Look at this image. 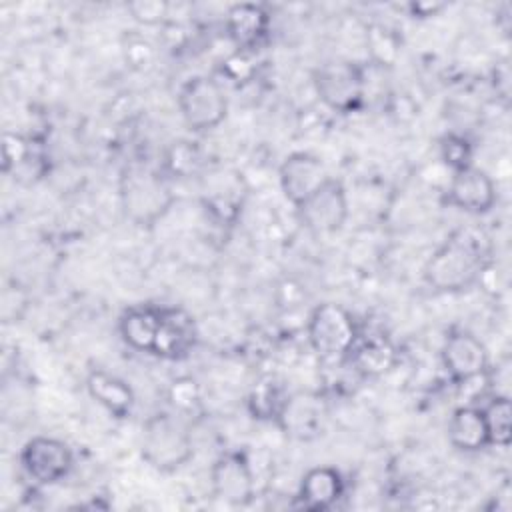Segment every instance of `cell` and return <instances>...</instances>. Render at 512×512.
<instances>
[{
  "mask_svg": "<svg viewBox=\"0 0 512 512\" xmlns=\"http://www.w3.org/2000/svg\"><path fill=\"white\" fill-rule=\"evenodd\" d=\"M320 416H322L320 402L312 396L298 394V396H288L284 410L278 418V424L286 434L304 438L318 430Z\"/></svg>",
  "mask_w": 512,
  "mask_h": 512,
  "instance_id": "20",
  "label": "cell"
},
{
  "mask_svg": "<svg viewBox=\"0 0 512 512\" xmlns=\"http://www.w3.org/2000/svg\"><path fill=\"white\" fill-rule=\"evenodd\" d=\"M348 356L360 374L382 376L394 366L396 348L382 334H372V336H364V338L358 336V340L352 346Z\"/></svg>",
  "mask_w": 512,
  "mask_h": 512,
  "instance_id": "19",
  "label": "cell"
},
{
  "mask_svg": "<svg viewBox=\"0 0 512 512\" xmlns=\"http://www.w3.org/2000/svg\"><path fill=\"white\" fill-rule=\"evenodd\" d=\"M278 178L284 196L298 206L330 176L318 156L310 152H292L282 160Z\"/></svg>",
  "mask_w": 512,
  "mask_h": 512,
  "instance_id": "12",
  "label": "cell"
},
{
  "mask_svg": "<svg viewBox=\"0 0 512 512\" xmlns=\"http://www.w3.org/2000/svg\"><path fill=\"white\" fill-rule=\"evenodd\" d=\"M86 388L88 394L116 418H126L134 408L136 398L132 386L116 374L100 368L90 370L86 376Z\"/></svg>",
  "mask_w": 512,
  "mask_h": 512,
  "instance_id": "14",
  "label": "cell"
},
{
  "mask_svg": "<svg viewBox=\"0 0 512 512\" xmlns=\"http://www.w3.org/2000/svg\"><path fill=\"white\" fill-rule=\"evenodd\" d=\"M168 400L178 412H190L200 404V386L190 376H180L168 386Z\"/></svg>",
  "mask_w": 512,
  "mask_h": 512,
  "instance_id": "24",
  "label": "cell"
},
{
  "mask_svg": "<svg viewBox=\"0 0 512 512\" xmlns=\"http://www.w3.org/2000/svg\"><path fill=\"white\" fill-rule=\"evenodd\" d=\"M142 458L160 472H172L194 456L192 438L170 414H154L142 428Z\"/></svg>",
  "mask_w": 512,
  "mask_h": 512,
  "instance_id": "2",
  "label": "cell"
},
{
  "mask_svg": "<svg viewBox=\"0 0 512 512\" xmlns=\"http://www.w3.org/2000/svg\"><path fill=\"white\" fill-rule=\"evenodd\" d=\"M210 484L214 496L242 506L254 496V474L248 458L242 452H226L210 468Z\"/></svg>",
  "mask_w": 512,
  "mask_h": 512,
  "instance_id": "10",
  "label": "cell"
},
{
  "mask_svg": "<svg viewBox=\"0 0 512 512\" xmlns=\"http://www.w3.org/2000/svg\"><path fill=\"white\" fill-rule=\"evenodd\" d=\"M442 364L454 382H472L488 370L486 346L466 330H454L442 346Z\"/></svg>",
  "mask_w": 512,
  "mask_h": 512,
  "instance_id": "9",
  "label": "cell"
},
{
  "mask_svg": "<svg viewBox=\"0 0 512 512\" xmlns=\"http://www.w3.org/2000/svg\"><path fill=\"white\" fill-rule=\"evenodd\" d=\"M120 198L124 214L138 226H152L172 204L168 186L148 170H128L122 178Z\"/></svg>",
  "mask_w": 512,
  "mask_h": 512,
  "instance_id": "4",
  "label": "cell"
},
{
  "mask_svg": "<svg viewBox=\"0 0 512 512\" xmlns=\"http://www.w3.org/2000/svg\"><path fill=\"white\" fill-rule=\"evenodd\" d=\"M32 144L16 132H4L2 138V170L6 174H12L30 154H32Z\"/></svg>",
  "mask_w": 512,
  "mask_h": 512,
  "instance_id": "25",
  "label": "cell"
},
{
  "mask_svg": "<svg viewBox=\"0 0 512 512\" xmlns=\"http://www.w3.org/2000/svg\"><path fill=\"white\" fill-rule=\"evenodd\" d=\"M198 340L194 318L182 308H160V326L152 356L164 360L186 358Z\"/></svg>",
  "mask_w": 512,
  "mask_h": 512,
  "instance_id": "13",
  "label": "cell"
},
{
  "mask_svg": "<svg viewBox=\"0 0 512 512\" xmlns=\"http://www.w3.org/2000/svg\"><path fill=\"white\" fill-rule=\"evenodd\" d=\"M306 334L312 350L324 360L348 356L360 336L354 316L334 302L318 304L310 312Z\"/></svg>",
  "mask_w": 512,
  "mask_h": 512,
  "instance_id": "3",
  "label": "cell"
},
{
  "mask_svg": "<svg viewBox=\"0 0 512 512\" xmlns=\"http://www.w3.org/2000/svg\"><path fill=\"white\" fill-rule=\"evenodd\" d=\"M448 204L470 212V214H484L496 202V186L494 180L474 164L452 172L446 190Z\"/></svg>",
  "mask_w": 512,
  "mask_h": 512,
  "instance_id": "11",
  "label": "cell"
},
{
  "mask_svg": "<svg viewBox=\"0 0 512 512\" xmlns=\"http://www.w3.org/2000/svg\"><path fill=\"white\" fill-rule=\"evenodd\" d=\"M132 18L144 26H156L168 16L170 4L164 0H136L126 4Z\"/></svg>",
  "mask_w": 512,
  "mask_h": 512,
  "instance_id": "28",
  "label": "cell"
},
{
  "mask_svg": "<svg viewBox=\"0 0 512 512\" xmlns=\"http://www.w3.org/2000/svg\"><path fill=\"white\" fill-rule=\"evenodd\" d=\"M344 492V480L336 468L330 466H316L310 468L298 488V498L304 508L308 510H326Z\"/></svg>",
  "mask_w": 512,
  "mask_h": 512,
  "instance_id": "15",
  "label": "cell"
},
{
  "mask_svg": "<svg viewBox=\"0 0 512 512\" xmlns=\"http://www.w3.org/2000/svg\"><path fill=\"white\" fill-rule=\"evenodd\" d=\"M196 162H198V154H196V148L190 146V142H178L170 148L168 166L174 174H186L194 170Z\"/></svg>",
  "mask_w": 512,
  "mask_h": 512,
  "instance_id": "29",
  "label": "cell"
},
{
  "mask_svg": "<svg viewBox=\"0 0 512 512\" xmlns=\"http://www.w3.org/2000/svg\"><path fill=\"white\" fill-rule=\"evenodd\" d=\"M178 108L188 128L204 132L216 128L226 118L228 100L216 80L208 76H192L178 92Z\"/></svg>",
  "mask_w": 512,
  "mask_h": 512,
  "instance_id": "5",
  "label": "cell"
},
{
  "mask_svg": "<svg viewBox=\"0 0 512 512\" xmlns=\"http://www.w3.org/2000/svg\"><path fill=\"white\" fill-rule=\"evenodd\" d=\"M488 266V238L478 230L460 228L428 258L424 266V280L438 292H462L480 282Z\"/></svg>",
  "mask_w": 512,
  "mask_h": 512,
  "instance_id": "1",
  "label": "cell"
},
{
  "mask_svg": "<svg viewBox=\"0 0 512 512\" xmlns=\"http://www.w3.org/2000/svg\"><path fill=\"white\" fill-rule=\"evenodd\" d=\"M314 88L328 108L352 112L364 96V74L354 62H326L314 72Z\"/></svg>",
  "mask_w": 512,
  "mask_h": 512,
  "instance_id": "6",
  "label": "cell"
},
{
  "mask_svg": "<svg viewBox=\"0 0 512 512\" xmlns=\"http://www.w3.org/2000/svg\"><path fill=\"white\" fill-rule=\"evenodd\" d=\"M122 52L128 66L134 70H146L154 62V46L140 34H128Z\"/></svg>",
  "mask_w": 512,
  "mask_h": 512,
  "instance_id": "27",
  "label": "cell"
},
{
  "mask_svg": "<svg viewBox=\"0 0 512 512\" xmlns=\"http://www.w3.org/2000/svg\"><path fill=\"white\" fill-rule=\"evenodd\" d=\"M296 212L302 224L316 234H332L340 230L348 218V198L342 182L326 178L322 186L296 206Z\"/></svg>",
  "mask_w": 512,
  "mask_h": 512,
  "instance_id": "7",
  "label": "cell"
},
{
  "mask_svg": "<svg viewBox=\"0 0 512 512\" xmlns=\"http://www.w3.org/2000/svg\"><path fill=\"white\" fill-rule=\"evenodd\" d=\"M408 8H410V14L414 18H428V16L438 14L444 8V4H440V2H412Z\"/></svg>",
  "mask_w": 512,
  "mask_h": 512,
  "instance_id": "30",
  "label": "cell"
},
{
  "mask_svg": "<svg viewBox=\"0 0 512 512\" xmlns=\"http://www.w3.org/2000/svg\"><path fill=\"white\" fill-rule=\"evenodd\" d=\"M440 154H442V160L452 168V172L472 164V146L464 136H458V134L444 136L440 144Z\"/></svg>",
  "mask_w": 512,
  "mask_h": 512,
  "instance_id": "26",
  "label": "cell"
},
{
  "mask_svg": "<svg viewBox=\"0 0 512 512\" xmlns=\"http://www.w3.org/2000/svg\"><path fill=\"white\" fill-rule=\"evenodd\" d=\"M366 40H368V48H370V54L372 58L380 64V66H390L396 56H398V42L394 38V34L384 28V26H372L366 34Z\"/></svg>",
  "mask_w": 512,
  "mask_h": 512,
  "instance_id": "23",
  "label": "cell"
},
{
  "mask_svg": "<svg viewBox=\"0 0 512 512\" xmlns=\"http://www.w3.org/2000/svg\"><path fill=\"white\" fill-rule=\"evenodd\" d=\"M288 396L290 394L284 390V386L276 378L266 376L258 384H254L248 396V406L254 418L278 422Z\"/></svg>",
  "mask_w": 512,
  "mask_h": 512,
  "instance_id": "21",
  "label": "cell"
},
{
  "mask_svg": "<svg viewBox=\"0 0 512 512\" xmlns=\"http://www.w3.org/2000/svg\"><path fill=\"white\" fill-rule=\"evenodd\" d=\"M158 326H160V308L156 306H132L124 310L118 322L122 340L130 348L146 354H152L154 350Z\"/></svg>",
  "mask_w": 512,
  "mask_h": 512,
  "instance_id": "17",
  "label": "cell"
},
{
  "mask_svg": "<svg viewBox=\"0 0 512 512\" xmlns=\"http://www.w3.org/2000/svg\"><path fill=\"white\" fill-rule=\"evenodd\" d=\"M20 462L38 484H56L72 470L74 456L66 442L52 436H34L24 444Z\"/></svg>",
  "mask_w": 512,
  "mask_h": 512,
  "instance_id": "8",
  "label": "cell"
},
{
  "mask_svg": "<svg viewBox=\"0 0 512 512\" xmlns=\"http://www.w3.org/2000/svg\"><path fill=\"white\" fill-rule=\"evenodd\" d=\"M226 30L238 48L256 46L268 30V12L260 4H234L226 14Z\"/></svg>",
  "mask_w": 512,
  "mask_h": 512,
  "instance_id": "18",
  "label": "cell"
},
{
  "mask_svg": "<svg viewBox=\"0 0 512 512\" xmlns=\"http://www.w3.org/2000/svg\"><path fill=\"white\" fill-rule=\"evenodd\" d=\"M448 440L456 450L478 452L490 446L482 408L460 406L448 420Z\"/></svg>",
  "mask_w": 512,
  "mask_h": 512,
  "instance_id": "16",
  "label": "cell"
},
{
  "mask_svg": "<svg viewBox=\"0 0 512 512\" xmlns=\"http://www.w3.org/2000/svg\"><path fill=\"white\" fill-rule=\"evenodd\" d=\"M490 446H510L512 442V404L508 396H494L484 408Z\"/></svg>",
  "mask_w": 512,
  "mask_h": 512,
  "instance_id": "22",
  "label": "cell"
}]
</instances>
